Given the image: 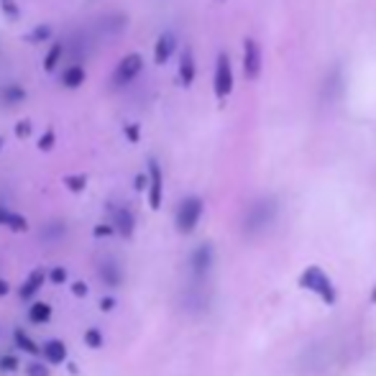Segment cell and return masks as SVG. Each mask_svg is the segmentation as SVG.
I'll return each mask as SVG.
<instances>
[{
  "mask_svg": "<svg viewBox=\"0 0 376 376\" xmlns=\"http://www.w3.org/2000/svg\"><path fill=\"white\" fill-rule=\"evenodd\" d=\"M277 215H279V203H277L274 197H261V200H256V203L246 210L243 233H246V236H259V233H264L271 223L277 221Z\"/></svg>",
  "mask_w": 376,
  "mask_h": 376,
  "instance_id": "1",
  "label": "cell"
},
{
  "mask_svg": "<svg viewBox=\"0 0 376 376\" xmlns=\"http://www.w3.org/2000/svg\"><path fill=\"white\" fill-rule=\"evenodd\" d=\"M297 284L302 290L312 292L315 297H320L325 305H336L338 292H336V287H333V279L328 277V271L325 269H320V266L312 264V266H308V269L299 274Z\"/></svg>",
  "mask_w": 376,
  "mask_h": 376,
  "instance_id": "2",
  "label": "cell"
},
{
  "mask_svg": "<svg viewBox=\"0 0 376 376\" xmlns=\"http://www.w3.org/2000/svg\"><path fill=\"white\" fill-rule=\"evenodd\" d=\"M203 210H205V203L203 197H184L179 208H177V215H174V223H177V231L179 233H192L197 228V223L203 218Z\"/></svg>",
  "mask_w": 376,
  "mask_h": 376,
  "instance_id": "3",
  "label": "cell"
},
{
  "mask_svg": "<svg viewBox=\"0 0 376 376\" xmlns=\"http://www.w3.org/2000/svg\"><path fill=\"white\" fill-rule=\"evenodd\" d=\"M141 69H144V57L141 54H125L116 64V72H113V90L131 85L141 75Z\"/></svg>",
  "mask_w": 376,
  "mask_h": 376,
  "instance_id": "4",
  "label": "cell"
},
{
  "mask_svg": "<svg viewBox=\"0 0 376 376\" xmlns=\"http://www.w3.org/2000/svg\"><path fill=\"white\" fill-rule=\"evenodd\" d=\"M212 90H215V97L218 100H225V97L233 92V67L228 54H218V62H215V77H212Z\"/></svg>",
  "mask_w": 376,
  "mask_h": 376,
  "instance_id": "5",
  "label": "cell"
},
{
  "mask_svg": "<svg viewBox=\"0 0 376 376\" xmlns=\"http://www.w3.org/2000/svg\"><path fill=\"white\" fill-rule=\"evenodd\" d=\"M146 190H149V205H151V210H159V208H162V200H164V174H162V166H159L156 159H149Z\"/></svg>",
  "mask_w": 376,
  "mask_h": 376,
  "instance_id": "6",
  "label": "cell"
},
{
  "mask_svg": "<svg viewBox=\"0 0 376 376\" xmlns=\"http://www.w3.org/2000/svg\"><path fill=\"white\" fill-rule=\"evenodd\" d=\"M261 64H264L261 44L256 39H246L243 41V75L246 79H259Z\"/></svg>",
  "mask_w": 376,
  "mask_h": 376,
  "instance_id": "7",
  "label": "cell"
},
{
  "mask_svg": "<svg viewBox=\"0 0 376 376\" xmlns=\"http://www.w3.org/2000/svg\"><path fill=\"white\" fill-rule=\"evenodd\" d=\"M212 266V246L210 243H200L190 256V269H192L195 279H205Z\"/></svg>",
  "mask_w": 376,
  "mask_h": 376,
  "instance_id": "8",
  "label": "cell"
},
{
  "mask_svg": "<svg viewBox=\"0 0 376 376\" xmlns=\"http://www.w3.org/2000/svg\"><path fill=\"white\" fill-rule=\"evenodd\" d=\"M343 69L340 67H333L328 72V77L323 79V85H320V97L325 100V103H336L338 97L343 95Z\"/></svg>",
  "mask_w": 376,
  "mask_h": 376,
  "instance_id": "9",
  "label": "cell"
},
{
  "mask_svg": "<svg viewBox=\"0 0 376 376\" xmlns=\"http://www.w3.org/2000/svg\"><path fill=\"white\" fill-rule=\"evenodd\" d=\"M174 51H177V36L166 31V34H162L154 44V62L156 64H166V62L172 59Z\"/></svg>",
  "mask_w": 376,
  "mask_h": 376,
  "instance_id": "10",
  "label": "cell"
},
{
  "mask_svg": "<svg viewBox=\"0 0 376 376\" xmlns=\"http://www.w3.org/2000/svg\"><path fill=\"white\" fill-rule=\"evenodd\" d=\"M113 228L121 233L123 238H131L136 231V215L131 208H116V218H113Z\"/></svg>",
  "mask_w": 376,
  "mask_h": 376,
  "instance_id": "11",
  "label": "cell"
},
{
  "mask_svg": "<svg viewBox=\"0 0 376 376\" xmlns=\"http://www.w3.org/2000/svg\"><path fill=\"white\" fill-rule=\"evenodd\" d=\"M44 281H47V271L44 269H34L29 274V279L21 284V299H34L39 294V290L44 287Z\"/></svg>",
  "mask_w": 376,
  "mask_h": 376,
  "instance_id": "12",
  "label": "cell"
},
{
  "mask_svg": "<svg viewBox=\"0 0 376 376\" xmlns=\"http://www.w3.org/2000/svg\"><path fill=\"white\" fill-rule=\"evenodd\" d=\"M97 271H100V277H103V281H105V284H110V287H118V284H121V279H123V271H121V264H118L116 259H110V256H108L105 261H100V266H97Z\"/></svg>",
  "mask_w": 376,
  "mask_h": 376,
  "instance_id": "13",
  "label": "cell"
},
{
  "mask_svg": "<svg viewBox=\"0 0 376 376\" xmlns=\"http://www.w3.org/2000/svg\"><path fill=\"white\" fill-rule=\"evenodd\" d=\"M0 225L10 228L13 233H21L29 228V223H26V218H23L21 212H13L8 210V208H3V205H0Z\"/></svg>",
  "mask_w": 376,
  "mask_h": 376,
  "instance_id": "14",
  "label": "cell"
},
{
  "mask_svg": "<svg viewBox=\"0 0 376 376\" xmlns=\"http://www.w3.org/2000/svg\"><path fill=\"white\" fill-rule=\"evenodd\" d=\"M195 72H197V67H195V57L190 49H184L182 57H179V79H182L184 87H190L195 82Z\"/></svg>",
  "mask_w": 376,
  "mask_h": 376,
  "instance_id": "15",
  "label": "cell"
},
{
  "mask_svg": "<svg viewBox=\"0 0 376 376\" xmlns=\"http://www.w3.org/2000/svg\"><path fill=\"white\" fill-rule=\"evenodd\" d=\"M41 353L47 356L49 364H64V361H67V346H64L62 340H49V343H44Z\"/></svg>",
  "mask_w": 376,
  "mask_h": 376,
  "instance_id": "16",
  "label": "cell"
},
{
  "mask_svg": "<svg viewBox=\"0 0 376 376\" xmlns=\"http://www.w3.org/2000/svg\"><path fill=\"white\" fill-rule=\"evenodd\" d=\"M62 85L69 87V90H77L79 85H85V67L79 64H72L62 72Z\"/></svg>",
  "mask_w": 376,
  "mask_h": 376,
  "instance_id": "17",
  "label": "cell"
},
{
  "mask_svg": "<svg viewBox=\"0 0 376 376\" xmlns=\"http://www.w3.org/2000/svg\"><path fill=\"white\" fill-rule=\"evenodd\" d=\"M0 100L5 103V105H18L26 100V90L18 85H5L3 87V92H0Z\"/></svg>",
  "mask_w": 376,
  "mask_h": 376,
  "instance_id": "18",
  "label": "cell"
},
{
  "mask_svg": "<svg viewBox=\"0 0 376 376\" xmlns=\"http://www.w3.org/2000/svg\"><path fill=\"white\" fill-rule=\"evenodd\" d=\"M64 57V44L62 41H57V44H51V49H49V54L44 57V69L47 72H54L59 64V59Z\"/></svg>",
  "mask_w": 376,
  "mask_h": 376,
  "instance_id": "19",
  "label": "cell"
},
{
  "mask_svg": "<svg viewBox=\"0 0 376 376\" xmlns=\"http://www.w3.org/2000/svg\"><path fill=\"white\" fill-rule=\"evenodd\" d=\"M13 338H16V346H18L21 351H26V353H31V356H36V353H41V348L36 346L34 340H31L29 333H23L21 328L16 330V333H13Z\"/></svg>",
  "mask_w": 376,
  "mask_h": 376,
  "instance_id": "20",
  "label": "cell"
},
{
  "mask_svg": "<svg viewBox=\"0 0 376 376\" xmlns=\"http://www.w3.org/2000/svg\"><path fill=\"white\" fill-rule=\"evenodd\" d=\"M51 318V308H49L47 302H34L29 308V320L31 323H47Z\"/></svg>",
  "mask_w": 376,
  "mask_h": 376,
  "instance_id": "21",
  "label": "cell"
},
{
  "mask_svg": "<svg viewBox=\"0 0 376 376\" xmlns=\"http://www.w3.org/2000/svg\"><path fill=\"white\" fill-rule=\"evenodd\" d=\"M64 187L69 192H82L87 187V177L85 174H69V177H64Z\"/></svg>",
  "mask_w": 376,
  "mask_h": 376,
  "instance_id": "22",
  "label": "cell"
},
{
  "mask_svg": "<svg viewBox=\"0 0 376 376\" xmlns=\"http://www.w3.org/2000/svg\"><path fill=\"white\" fill-rule=\"evenodd\" d=\"M0 10H3V16H8L10 21L21 18V8L16 0H0Z\"/></svg>",
  "mask_w": 376,
  "mask_h": 376,
  "instance_id": "23",
  "label": "cell"
},
{
  "mask_svg": "<svg viewBox=\"0 0 376 376\" xmlns=\"http://www.w3.org/2000/svg\"><path fill=\"white\" fill-rule=\"evenodd\" d=\"M85 340H87V346L90 348H100L105 338H103V333H100L97 328H90V330H85Z\"/></svg>",
  "mask_w": 376,
  "mask_h": 376,
  "instance_id": "24",
  "label": "cell"
},
{
  "mask_svg": "<svg viewBox=\"0 0 376 376\" xmlns=\"http://www.w3.org/2000/svg\"><path fill=\"white\" fill-rule=\"evenodd\" d=\"M54 141H57V136H54V131L49 128L47 134L39 138V149H41V151H51V149H54Z\"/></svg>",
  "mask_w": 376,
  "mask_h": 376,
  "instance_id": "25",
  "label": "cell"
},
{
  "mask_svg": "<svg viewBox=\"0 0 376 376\" xmlns=\"http://www.w3.org/2000/svg\"><path fill=\"white\" fill-rule=\"evenodd\" d=\"M47 279H51L54 284H62V281L67 279V269H62V266H57V269L47 271Z\"/></svg>",
  "mask_w": 376,
  "mask_h": 376,
  "instance_id": "26",
  "label": "cell"
},
{
  "mask_svg": "<svg viewBox=\"0 0 376 376\" xmlns=\"http://www.w3.org/2000/svg\"><path fill=\"white\" fill-rule=\"evenodd\" d=\"M16 368H18L16 356H0V371H16Z\"/></svg>",
  "mask_w": 376,
  "mask_h": 376,
  "instance_id": "27",
  "label": "cell"
},
{
  "mask_svg": "<svg viewBox=\"0 0 376 376\" xmlns=\"http://www.w3.org/2000/svg\"><path fill=\"white\" fill-rule=\"evenodd\" d=\"M26 374L29 376H49V368L44 366V364H29Z\"/></svg>",
  "mask_w": 376,
  "mask_h": 376,
  "instance_id": "28",
  "label": "cell"
},
{
  "mask_svg": "<svg viewBox=\"0 0 376 376\" xmlns=\"http://www.w3.org/2000/svg\"><path fill=\"white\" fill-rule=\"evenodd\" d=\"M49 36H51V29H49V26H39V29L31 34V41H44L49 39Z\"/></svg>",
  "mask_w": 376,
  "mask_h": 376,
  "instance_id": "29",
  "label": "cell"
},
{
  "mask_svg": "<svg viewBox=\"0 0 376 376\" xmlns=\"http://www.w3.org/2000/svg\"><path fill=\"white\" fill-rule=\"evenodd\" d=\"M29 134H31V121H18V125H16V136H18V138H26Z\"/></svg>",
  "mask_w": 376,
  "mask_h": 376,
  "instance_id": "30",
  "label": "cell"
},
{
  "mask_svg": "<svg viewBox=\"0 0 376 376\" xmlns=\"http://www.w3.org/2000/svg\"><path fill=\"white\" fill-rule=\"evenodd\" d=\"M123 134L128 136V141H131V144H136V141H138V125H136V123H128L123 128Z\"/></svg>",
  "mask_w": 376,
  "mask_h": 376,
  "instance_id": "31",
  "label": "cell"
},
{
  "mask_svg": "<svg viewBox=\"0 0 376 376\" xmlns=\"http://www.w3.org/2000/svg\"><path fill=\"white\" fill-rule=\"evenodd\" d=\"M72 292H75L77 297H85V294H87V284H82V281H75V284H72Z\"/></svg>",
  "mask_w": 376,
  "mask_h": 376,
  "instance_id": "32",
  "label": "cell"
},
{
  "mask_svg": "<svg viewBox=\"0 0 376 376\" xmlns=\"http://www.w3.org/2000/svg\"><path fill=\"white\" fill-rule=\"evenodd\" d=\"M113 231H116L113 225H97V228H95V236H110Z\"/></svg>",
  "mask_w": 376,
  "mask_h": 376,
  "instance_id": "33",
  "label": "cell"
},
{
  "mask_svg": "<svg viewBox=\"0 0 376 376\" xmlns=\"http://www.w3.org/2000/svg\"><path fill=\"white\" fill-rule=\"evenodd\" d=\"M146 187V174H138V179H136V190H144Z\"/></svg>",
  "mask_w": 376,
  "mask_h": 376,
  "instance_id": "34",
  "label": "cell"
},
{
  "mask_svg": "<svg viewBox=\"0 0 376 376\" xmlns=\"http://www.w3.org/2000/svg\"><path fill=\"white\" fill-rule=\"evenodd\" d=\"M113 305H116V302H113L110 297H105L103 302H100V308H103V310H113Z\"/></svg>",
  "mask_w": 376,
  "mask_h": 376,
  "instance_id": "35",
  "label": "cell"
},
{
  "mask_svg": "<svg viewBox=\"0 0 376 376\" xmlns=\"http://www.w3.org/2000/svg\"><path fill=\"white\" fill-rule=\"evenodd\" d=\"M5 292H8V281H3V279H0V297H3Z\"/></svg>",
  "mask_w": 376,
  "mask_h": 376,
  "instance_id": "36",
  "label": "cell"
},
{
  "mask_svg": "<svg viewBox=\"0 0 376 376\" xmlns=\"http://www.w3.org/2000/svg\"><path fill=\"white\" fill-rule=\"evenodd\" d=\"M371 302H376V287H374V292H371Z\"/></svg>",
  "mask_w": 376,
  "mask_h": 376,
  "instance_id": "37",
  "label": "cell"
},
{
  "mask_svg": "<svg viewBox=\"0 0 376 376\" xmlns=\"http://www.w3.org/2000/svg\"><path fill=\"white\" fill-rule=\"evenodd\" d=\"M3 146H5V144H3V136H0V151H3Z\"/></svg>",
  "mask_w": 376,
  "mask_h": 376,
  "instance_id": "38",
  "label": "cell"
}]
</instances>
